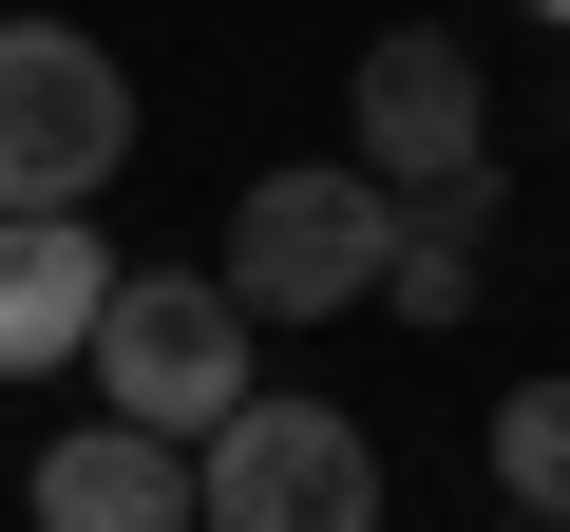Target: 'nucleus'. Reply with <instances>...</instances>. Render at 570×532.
<instances>
[{"label":"nucleus","instance_id":"f257e3e1","mask_svg":"<svg viewBox=\"0 0 570 532\" xmlns=\"http://www.w3.org/2000/svg\"><path fill=\"white\" fill-rule=\"evenodd\" d=\"M96 400H115V437L209 456V437L266 400V324H247L228 286H190V266H115V305H96Z\"/></svg>","mask_w":570,"mask_h":532},{"label":"nucleus","instance_id":"f03ea898","mask_svg":"<svg viewBox=\"0 0 570 532\" xmlns=\"http://www.w3.org/2000/svg\"><path fill=\"white\" fill-rule=\"evenodd\" d=\"M381 266H400V209H381L343 152H285V171H247L209 286H228L247 324H343V305H381Z\"/></svg>","mask_w":570,"mask_h":532},{"label":"nucleus","instance_id":"7ed1b4c3","mask_svg":"<svg viewBox=\"0 0 570 532\" xmlns=\"http://www.w3.org/2000/svg\"><path fill=\"white\" fill-rule=\"evenodd\" d=\"M134 171V77L58 20H0V228H77Z\"/></svg>","mask_w":570,"mask_h":532},{"label":"nucleus","instance_id":"20e7f679","mask_svg":"<svg viewBox=\"0 0 570 532\" xmlns=\"http://www.w3.org/2000/svg\"><path fill=\"white\" fill-rule=\"evenodd\" d=\"M190 532H381V437L343 400H247L190 456Z\"/></svg>","mask_w":570,"mask_h":532},{"label":"nucleus","instance_id":"39448f33","mask_svg":"<svg viewBox=\"0 0 570 532\" xmlns=\"http://www.w3.org/2000/svg\"><path fill=\"white\" fill-rule=\"evenodd\" d=\"M343 171H362L381 209L475 190V171H494V96H475V58H456V39H381L362 96H343Z\"/></svg>","mask_w":570,"mask_h":532},{"label":"nucleus","instance_id":"423d86ee","mask_svg":"<svg viewBox=\"0 0 570 532\" xmlns=\"http://www.w3.org/2000/svg\"><path fill=\"white\" fill-rule=\"evenodd\" d=\"M96 305H115V247H96V209H77V228H0V381H58V362H96Z\"/></svg>","mask_w":570,"mask_h":532},{"label":"nucleus","instance_id":"0eeeda50","mask_svg":"<svg viewBox=\"0 0 570 532\" xmlns=\"http://www.w3.org/2000/svg\"><path fill=\"white\" fill-rule=\"evenodd\" d=\"M39 532H190V456L77 418V437H39Z\"/></svg>","mask_w":570,"mask_h":532},{"label":"nucleus","instance_id":"6e6552de","mask_svg":"<svg viewBox=\"0 0 570 532\" xmlns=\"http://www.w3.org/2000/svg\"><path fill=\"white\" fill-rule=\"evenodd\" d=\"M475 286H494V171H475V190H438V209H400L381 324H475Z\"/></svg>","mask_w":570,"mask_h":532},{"label":"nucleus","instance_id":"1a4fd4ad","mask_svg":"<svg viewBox=\"0 0 570 532\" xmlns=\"http://www.w3.org/2000/svg\"><path fill=\"white\" fill-rule=\"evenodd\" d=\"M494 532H570V381L494 400Z\"/></svg>","mask_w":570,"mask_h":532}]
</instances>
